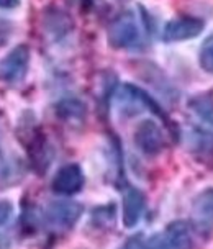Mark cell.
Segmentation results:
<instances>
[{
    "label": "cell",
    "mask_w": 213,
    "mask_h": 249,
    "mask_svg": "<svg viewBox=\"0 0 213 249\" xmlns=\"http://www.w3.org/2000/svg\"><path fill=\"white\" fill-rule=\"evenodd\" d=\"M20 5V0H0V8H17Z\"/></svg>",
    "instance_id": "ac0fdd59"
},
{
    "label": "cell",
    "mask_w": 213,
    "mask_h": 249,
    "mask_svg": "<svg viewBox=\"0 0 213 249\" xmlns=\"http://www.w3.org/2000/svg\"><path fill=\"white\" fill-rule=\"evenodd\" d=\"M106 41L113 50H130L141 41V28L133 12H123L108 25Z\"/></svg>",
    "instance_id": "6da1fadb"
},
{
    "label": "cell",
    "mask_w": 213,
    "mask_h": 249,
    "mask_svg": "<svg viewBox=\"0 0 213 249\" xmlns=\"http://www.w3.org/2000/svg\"><path fill=\"white\" fill-rule=\"evenodd\" d=\"M122 249H148V244L144 243L141 234H136V236H131L128 239V241L123 244Z\"/></svg>",
    "instance_id": "e0dca14e"
},
{
    "label": "cell",
    "mask_w": 213,
    "mask_h": 249,
    "mask_svg": "<svg viewBox=\"0 0 213 249\" xmlns=\"http://www.w3.org/2000/svg\"><path fill=\"white\" fill-rule=\"evenodd\" d=\"M104 212H105V207L94 210V213H92V218H94V221H97L99 225L102 223V221L112 223V221L115 220V207L110 205L108 208H106V213H104Z\"/></svg>",
    "instance_id": "9a60e30c"
},
{
    "label": "cell",
    "mask_w": 213,
    "mask_h": 249,
    "mask_svg": "<svg viewBox=\"0 0 213 249\" xmlns=\"http://www.w3.org/2000/svg\"><path fill=\"white\" fill-rule=\"evenodd\" d=\"M205 28V21L197 17H180L167 21L162 30V39L166 43H179L197 38Z\"/></svg>",
    "instance_id": "277c9868"
},
{
    "label": "cell",
    "mask_w": 213,
    "mask_h": 249,
    "mask_svg": "<svg viewBox=\"0 0 213 249\" xmlns=\"http://www.w3.org/2000/svg\"><path fill=\"white\" fill-rule=\"evenodd\" d=\"M146 198L141 190L135 187H128L123 194V208H122V220L125 228H135L141 221L144 213Z\"/></svg>",
    "instance_id": "30bf717a"
},
{
    "label": "cell",
    "mask_w": 213,
    "mask_h": 249,
    "mask_svg": "<svg viewBox=\"0 0 213 249\" xmlns=\"http://www.w3.org/2000/svg\"><path fill=\"white\" fill-rule=\"evenodd\" d=\"M198 64L202 71L208 74H213V35L205 38L202 43L200 51H198Z\"/></svg>",
    "instance_id": "5bb4252c"
},
{
    "label": "cell",
    "mask_w": 213,
    "mask_h": 249,
    "mask_svg": "<svg viewBox=\"0 0 213 249\" xmlns=\"http://www.w3.org/2000/svg\"><path fill=\"white\" fill-rule=\"evenodd\" d=\"M43 25L44 30H46V35H50L53 39H61L72 30V18L63 10L51 8V10H46V13H44Z\"/></svg>",
    "instance_id": "8fae6325"
},
{
    "label": "cell",
    "mask_w": 213,
    "mask_h": 249,
    "mask_svg": "<svg viewBox=\"0 0 213 249\" xmlns=\"http://www.w3.org/2000/svg\"><path fill=\"white\" fill-rule=\"evenodd\" d=\"M151 249H192V233L185 221H174L149 243Z\"/></svg>",
    "instance_id": "5b68a950"
},
{
    "label": "cell",
    "mask_w": 213,
    "mask_h": 249,
    "mask_svg": "<svg viewBox=\"0 0 213 249\" xmlns=\"http://www.w3.org/2000/svg\"><path fill=\"white\" fill-rule=\"evenodd\" d=\"M87 107L75 97H66L56 104V115L66 122H82L86 118Z\"/></svg>",
    "instance_id": "7c38bea8"
},
{
    "label": "cell",
    "mask_w": 213,
    "mask_h": 249,
    "mask_svg": "<svg viewBox=\"0 0 213 249\" xmlns=\"http://www.w3.org/2000/svg\"><path fill=\"white\" fill-rule=\"evenodd\" d=\"M26 149H28V158L33 169L38 174H44L53 159V151L50 148L46 136L39 130H33L28 141H26Z\"/></svg>",
    "instance_id": "9c48e42d"
},
{
    "label": "cell",
    "mask_w": 213,
    "mask_h": 249,
    "mask_svg": "<svg viewBox=\"0 0 213 249\" xmlns=\"http://www.w3.org/2000/svg\"><path fill=\"white\" fill-rule=\"evenodd\" d=\"M84 207L72 200H54L44 210V220L53 230L68 231L81 220Z\"/></svg>",
    "instance_id": "3957f363"
},
{
    "label": "cell",
    "mask_w": 213,
    "mask_h": 249,
    "mask_svg": "<svg viewBox=\"0 0 213 249\" xmlns=\"http://www.w3.org/2000/svg\"><path fill=\"white\" fill-rule=\"evenodd\" d=\"M7 39H8V33H7L5 26L0 25V46H2L3 43H7Z\"/></svg>",
    "instance_id": "d6986e66"
},
{
    "label": "cell",
    "mask_w": 213,
    "mask_h": 249,
    "mask_svg": "<svg viewBox=\"0 0 213 249\" xmlns=\"http://www.w3.org/2000/svg\"><path fill=\"white\" fill-rule=\"evenodd\" d=\"M192 221L194 228L202 236H212L213 234V189L202 190L192 203Z\"/></svg>",
    "instance_id": "52a82bcc"
},
{
    "label": "cell",
    "mask_w": 213,
    "mask_h": 249,
    "mask_svg": "<svg viewBox=\"0 0 213 249\" xmlns=\"http://www.w3.org/2000/svg\"><path fill=\"white\" fill-rule=\"evenodd\" d=\"M135 144L146 156H158L164 148L162 130L153 120H143L135 130Z\"/></svg>",
    "instance_id": "ba28073f"
},
{
    "label": "cell",
    "mask_w": 213,
    "mask_h": 249,
    "mask_svg": "<svg viewBox=\"0 0 213 249\" xmlns=\"http://www.w3.org/2000/svg\"><path fill=\"white\" fill-rule=\"evenodd\" d=\"M13 215V203L10 200H0V226H3Z\"/></svg>",
    "instance_id": "2e32d148"
},
{
    "label": "cell",
    "mask_w": 213,
    "mask_h": 249,
    "mask_svg": "<svg viewBox=\"0 0 213 249\" xmlns=\"http://www.w3.org/2000/svg\"><path fill=\"white\" fill-rule=\"evenodd\" d=\"M189 107L203 130L213 135V102L207 97H195L194 100H190Z\"/></svg>",
    "instance_id": "4fadbf2b"
},
{
    "label": "cell",
    "mask_w": 213,
    "mask_h": 249,
    "mask_svg": "<svg viewBox=\"0 0 213 249\" xmlns=\"http://www.w3.org/2000/svg\"><path fill=\"white\" fill-rule=\"evenodd\" d=\"M84 184H86V176H84L82 167L75 162H71L56 172L51 182V189L59 195L71 197L81 192Z\"/></svg>",
    "instance_id": "8992f818"
},
{
    "label": "cell",
    "mask_w": 213,
    "mask_h": 249,
    "mask_svg": "<svg viewBox=\"0 0 213 249\" xmlns=\"http://www.w3.org/2000/svg\"><path fill=\"white\" fill-rule=\"evenodd\" d=\"M32 53L26 44H18L0 59V81L17 86L23 82L28 74Z\"/></svg>",
    "instance_id": "7a4b0ae2"
}]
</instances>
